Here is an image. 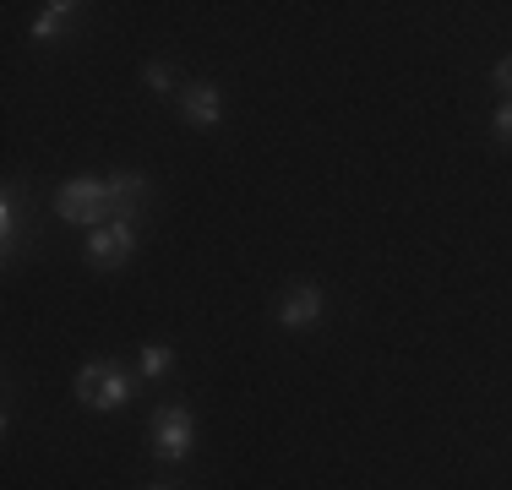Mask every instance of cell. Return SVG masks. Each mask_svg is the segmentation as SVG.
Returning <instances> with one entry per match:
<instances>
[{"label": "cell", "instance_id": "4", "mask_svg": "<svg viewBox=\"0 0 512 490\" xmlns=\"http://www.w3.org/2000/svg\"><path fill=\"white\" fill-rule=\"evenodd\" d=\"M109 196H115V224H137L142 207L153 202V186L137 169H115V175H109Z\"/></svg>", "mask_w": 512, "mask_h": 490}, {"label": "cell", "instance_id": "8", "mask_svg": "<svg viewBox=\"0 0 512 490\" xmlns=\"http://www.w3.org/2000/svg\"><path fill=\"white\" fill-rule=\"evenodd\" d=\"M17 235H22V196L17 186H6V196H0V245H6V256L17 251Z\"/></svg>", "mask_w": 512, "mask_h": 490}, {"label": "cell", "instance_id": "13", "mask_svg": "<svg viewBox=\"0 0 512 490\" xmlns=\"http://www.w3.org/2000/svg\"><path fill=\"white\" fill-rule=\"evenodd\" d=\"M496 137H507V142H512V104L496 109Z\"/></svg>", "mask_w": 512, "mask_h": 490}, {"label": "cell", "instance_id": "10", "mask_svg": "<svg viewBox=\"0 0 512 490\" xmlns=\"http://www.w3.org/2000/svg\"><path fill=\"white\" fill-rule=\"evenodd\" d=\"M169 365H175V354H169L164 343H148V349L137 354V371L142 376H169Z\"/></svg>", "mask_w": 512, "mask_h": 490}, {"label": "cell", "instance_id": "2", "mask_svg": "<svg viewBox=\"0 0 512 490\" xmlns=\"http://www.w3.org/2000/svg\"><path fill=\"white\" fill-rule=\"evenodd\" d=\"M77 398L88 403V409H120V403L131 398V376L115 371V365H82Z\"/></svg>", "mask_w": 512, "mask_h": 490}, {"label": "cell", "instance_id": "11", "mask_svg": "<svg viewBox=\"0 0 512 490\" xmlns=\"http://www.w3.org/2000/svg\"><path fill=\"white\" fill-rule=\"evenodd\" d=\"M148 88H158V93H175V71H169V66H148Z\"/></svg>", "mask_w": 512, "mask_h": 490}, {"label": "cell", "instance_id": "5", "mask_svg": "<svg viewBox=\"0 0 512 490\" xmlns=\"http://www.w3.org/2000/svg\"><path fill=\"white\" fill-rule=\"evenodd\" d=\"M137 251V224H104L88 235V262L93 267H120Z\"/></svg>", "mask_w": 512, "mask_h": 490}, {"label": "cell", "instance_id": "12", "mask_svg": "<svg viewBox=\"0 0 512 490\" xmlns=\"http://www.w3.org/2000/svg\"><path fill=\"white\" fill-rule=\"evenodd\" d=\"M491 77H496V88H502V93H512V55H507V60H496Z\"/></svg>", "mask_w": 512, "mask_h": 490}, {"label": "cell", "instance_id": "6", "mask_svg": "<svg viewBox=\"0 0 512 490\" xmlns=\"http://www.w3.org/2000/svg\"><path fill=\"white\" fill-rule=\"evenodd\" d=\"M180 115H186L191 126H218V115H224V93H218L213 82H197V88L180 93Z\"/></svg>", "mask_w": 512, "mask_h": 490}, {"label": "cell", "instance_id": "1", "mask_svg": "<svg viewBox=\"0 0 512 490\" xmlns=\"http://www.w3.org/2000/svg\"><path fill=\"white\" fill-rule=\"evenodd\" d=\"M55 213L66 218V224H82V229L115 224V196H109V180H93V175L66 180L60 196H55Z\"/></svg>", "mask_w": 512, "mask_h": 490}, {"label": "cell", "instance_id": "7", "mask_svg": "<svg viewBox=\"0 0 512 490\" xmlns=\"http://www.w3.org/2000/svg\"><path fill=\"white\" fill-rule=\"evenodd\" d=\"M316 316H322V289H295L278 305V322L284 327H316Z\"/></svg>", "mask_w": 512, "mask_h": 490}, {"label": "cell", "instance_id": "9", "mask_svg": "<svg viewBox=\"0 0 512 490\" xmlns=\"http://www.w3.org/2000/svg\"><path fill=\"white\" fill-rule=\"evenodd\" d=\"M82 6H71V0H55V6H44V17H33V39H55L66 22H77Z\"/></svg>", "mask_w": 512, "mask_h": 490}, {"label": "cell", "instance_id": "3", "mask_svg": "<svg viewBox=\"0 0 512 490\" xmlns=\"http://www.w3.org/2000/svg\"><path fill=\"white\" fill-rule=\"evenodd\" d=\"M153 452L164 463H180L191 452V409H158L153 414Z\"/></svg>", "mask_w": 512, "mask_h": 490}]
</instances>
